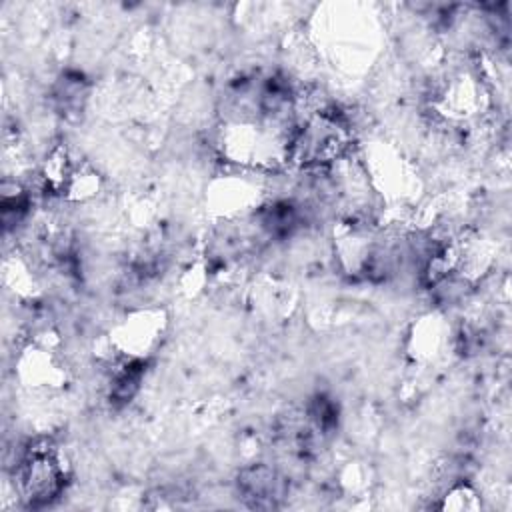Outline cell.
<instances>
[{"label": "cell", "instance_id": "6da1fadb", "mask_svg": "<svg viewBox=\"0 0 512 512\" xmlns=\"http://www.w3.org/2000/svg\"><path fill=\"white\" fill-rule=\"evenodd\" d=\"M16 480L30 508H40L56 500L66 484L64 466L56 456V448L48 440L34 446L30 444L18 464Z\"/></svg>", "mask_w": 512, "mask_h": 512}, {"label": "cell", "instance_id": "7a4b0ae2", "mask_svg": "<svg viewBox=\"0 0 512 512\" xmlns=\"http://www.w3.org/2000/svg\"><path fill=\"white\" fill-rule=\"evenodd\" d=\"M238 492L252 508H274L284 498V480L266 464H254L238 474Z\"/></svg>", "mask_w": 512, "mask_h": 512}]
</instances>
